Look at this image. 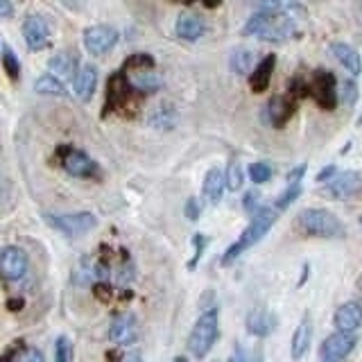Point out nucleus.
Wrapping results in <instances>:
<instances>
[{
    "label": "nucleus",
    "mask_w": 362,
    "mask_h": 362,
    "mask_svg": "<svg viewBox=\"0 0 362 362\" xmlns=\"http://www.w3.org/2000/svg\"><path fill=\"white\" fill-rule=\"evenodd\" d=\"M193 245H195V256L188 260V269H197V263H200V258H202V254H204V249H207V245H209V238L207 236H202V234H195L193 236Z\"/></svg>",
    "instance_id": "37"
},
{
    "label": "nucleus",
    "mask_w": 362,
    "mask_h": 362,
    "mask_svg": "<svg viewBox=\"0 0 362 362\" xmlns=\"http://www.w3.org/2000/svg\"><path fill=\"white\" fill-rule=\"evenodd\" d=\"M276 218H278V213H276L274 209H267V207H263V209H258L256 213H254L249 227L245 229L242 236L238 238V240H236L231 247H229V249H227L225 254H222V265L229 267L238 256H240V254H242L245 249H249V247L256 245V242L260 240V238H265L269 229L274 227Z\"/></svg>",
    "instance_id": "1"
},
{
    "label": "nucleus",
    "mask_w": 362,
    "mask_h": 362,
    "mask_svg": "<svg viewBox=\"0 0 362 362\" xmlns=\"http://www.w3.org/2000/svg\"><path fill=\"white\" fill-rule=\"evenodd\" d=\"M26 349H28V347H26V340H23V337H19V340H14V342L10 344V347H7L3 353H0V362H14Z\"/></svg>",
    "instance_id": "38"
},
{
    "label": "nucleus",
    "mask_w": 362,
    "mask_h": 362,
    "mask_svg": "<svg viewBox=\"0 0 362 362\" xmlns=\"http://www.w3.org/2000/svg\"><path fill=\"white\" fill-rule=\"evenodd\" d=\"M97 86V70L93 66H84L75 75V95L79 100H90Z\"/></svg>",
    "instance_id": "22"
},
{
    "label": "nucleus",
    "mask_w": 362,
    "mask_h": 362,
    "mask_svg": "<svg viewBox=\"0 0 362 362\" xmlns=\"http://www.w3.org/2000/svg\"><path fill=\"white\" fill-rule=\"evenodd\" d=\"M23 39H26V44L32 53H39L50 46V28H48L44 16L39 14L28 16L26 23H23Z\"/></svg>",
    "instance_id": "11"
},
{
    "label": "nucleus",
    "mask_w": 362,
    "mask_h": 362,
    "mask_svg": "<svg viewBox=\"0 0 362 362\" xmlns=\"http://www.w3.org/2000/svg\"><path fill=\"white\" fill-rule=\"evenodd\" d=\"M120 362H143V356H141V351H129L122 356Z\"/></svg>",
    "instance_id": "47"
},
{
    "label": "nucleus",
    "mask_w": 362,
    "mask_h": 362,
    "mask_svg": "<svg viewBox=\"0 0 362 362\" xmlns=\"http://www.w3.org/2000/svg\"><path fill=\"white\" fill-rule=\"evenodd\" d=\"M172 362H188V358H184V356H179V358H175Z\"/></svg>",
    "instance_id": "54"
},
{
    "label": "nucleus",
    "mask_w": 362,
    "mask_h": 362,
    "mask_svg": "<svg viewBox=\"0 0 362 362\" xmlns=\"http://www.w3.org/2000/svg\"><path fill=\"white\" fill-rule=\"evenodd\" d=\"M19 362H46V358L39 349H26L19 356Z\"/></svg>",
    "instance_id": "41"
},
{
    "label": "nucleus",
    "mask_w": 362,
    "mask_h": 362,
    "mask_svg": "<svg viewBox=\"0 0 362 362\" xmlns=\"http://www.w3.org/2000/svg\"><path fill=\"white\" fill-rule=\"evenodd\" d=\"M299 195H301V181H299V184H290V186H287V191L276 200V209H287Z\"/></svg>",
    "instance_id": "39"
},
{
    "label": "nucleus",
    "mask_w": 362,
    "mask_h": 362,
    "mask_svg": "<svg viewBox=\"0 0 362 362\" xmlns=\"http://www.w3.org/2000/svg\"><path fill=\"white\" fill-rule=\"evenodd\" d=\"M64 3L68 5V7H75V5H77V0H64Z\"/></svg>",
    "instance_id": "52"
},
{
    "label": "nucleus",
    "mask_w": 362,
    "mask_h": 362,
    "mask_svg": "<svg viewBox=\"0 0 362 362\" xmlns=\"http://www.w3.org/2000/svg\"><path fill=\"white\" fill-rule=\"evenodd\" d=\"M88 283H95V278H93V258L82 256L79 265L75 267V285L77 287H86Z\"/></svg>",
    "instance_id": "30"
},
{
    "label": "nucleus",
    "mask_w": 362,
    "mask_h": 362,
    "mask_svg": "<svg viewBox=\"0 0 362 362\" xmlns=\"http://www.w3.org/2000/svg\"><path fill=\"white\" fill-rule=\"evenodd\" d=\"M297 225L303 229V234L315 238H342L347 234L342 220L326 209H306L297 218Z\"/></svg>",
    "instance_id": "4"
},
{
    "label": "nucleus",
    "mask_w": 362,
    "mask_h": 362,
    "mask_svg": "<svg viewBox=\"0 0 362 362\" xmlns=\"http://www.w3.org/2000/svg\"><path fill=\"white\" fill-rule=\"evenodd\" d=\"M122 360V353L116 351V349H111V351H106V362H120Z\"/></svg>",
    "instance_id": "50"
},
{
    "label": "nucleus",
    "mask_w": 362,
    "mask_h": 362,
    "mask_svg": "<svg viewBox=\"0 0 362 362\" xmlns=\"http://www.w3.org/2000/svg\"><path fill=\"white\" fill-rule=\"evenodd\" d=\"M109 340L118 347H129L138 340V322L131 312H118V315L111 317Z\"/></svg>",
    "instance_id": "10"
},
{
    "label": "nucleus",
    "mask_w": 362,
    "mask_h": 362,
    "mask_svg": "<svg viewBox=\"0 0 362 362\" xmlns=\"http://www.w3.org/2000/svg\"><path fill=\"white\" fill-rule=\"evenodd\" d=\"M333 324L340 333H353L362 326V306L358 301H349L342 303L340 308L335 310L333 315Z\"/></svg>",
    "instance_id": "15"
},
{
    "label": "nucleus",
    "mask_w": 362,
    "mask_h": 362,
    "mask_svg": "<svg viewBox=\"0 0 362 362\" xmlns=\"http://www.w3.org/2000/svg\"><path fill=\"white\" fill-rule=\"evenodd\" d=\"M3 68H5V75L10 77L12 82L19 79V75H21V64H19V57L14 55L12 48H3Z\"/></svg>",
    "instance_id": "31"
},
{
    "label": "nucleus",
    "mask_w": 362,
    "mask_h": 362,
    "mask_svg": "<svg viewBox=\"0 0 362 362\" xmlns=\"http://www.w3.org/2000/svg\"><path fill=\"white\" fill-rule=\"evenodd\" d=\"M129 299H134V292H131V290H122L120 292V301H129Z\"/></svg>",
    "instance_id": "51"
},
{
    "label": "nucleus",
    "mask_w": 362,
    "mask_h": 362,
    "mask_svg": "<svg viewBox=\"0 0 362 362\" xmlns=\"http://www.w3.org/2000/svg\"><path fill=\"white\" fill-rule=\"evenodd\" d=\"M353 97H356V84H353V82H347V84H344V102H353Z\"/></svg>",
    "instance_id": "45"
},
{
    "label": "nucleus",
    "mask_w": 362,
    "mask_h": 362,
    "mask_svg": "<svg viewBox=\"0 0 362 362\" xmlns=\"http://www.w3.org/2000/svg\"><path fill=\"white\" fill-rule=\"evenodd\" d=\"M154 68V59L150 55H131L129 59L122 66V70H152Z\"/></svg>",
    "instance_id": "32"
},
{
    "label": "nucleus",
    "mask_w": 362,
    "mask_h": 362,
    "mask_svg": "<svg viewBox=\"0 0 362 362\" xmlns=\"http://www.w3.org/2000/svg\"><path fill=\"white\" fill-rule=\"evenodd\" d=\"M225 186H227V179L222 175L220 168H213L207 172V177H204V200L209 204H218L222 200V193H225Z\"/></svg>",
    "instance_id": "18"
},
{
    "label": "nucleus",
    "mask_w": 362,
    "mask_h": 362,
    "mask_svg": "<svg viewBox=\"0 0 362 362\" xmlns=\"http://www.w3.org/2000/svg\"><path fill=\"white\" fill-rule=\"evenodd\" d=\"M227 186H229V191H240L242 188V181H245V175H242V168H240V163L238 161H231V166H229L227 170Z\"/></svg>",
    "instance_id": "33"
},
{
    "label": "nucleus",
    "mask_w": 362,
    "mask_h": 362,
    "mask_svg": "<svg viewBox=\"0 0 362 362\" xmlns=\"http://www.w3.org/2000/svg\"><path fill=\"white\" fill-rule=\"evenodd\" d=\"M46 220L53 229L70 238L86 236L90 229H95L97 225L95 216H90V213H66V216H50V213H48Z\"/></svg>",
    "instance_id": "7"
},
{
    "label": "nucleus",
    "mask_w": 362,
    "mask_h": 362,
    "mask_svg": "<svg viewBox=\"0 0 362 362\" xmlns=\"http://www.w3.org/2000/svg\"><path fill=\"white\" fill-rule=\"evenodd\" d=\"M12 16H14L12 0H0V19H12Z\"/></svg>",
    "instance_id": "44"
},
{
    "label": "nucleus",
    "mask_w": 362,
    "mask_h": 362,
    "mask_svg": "<svg viewBox=\"0 0 362 362\" xmlns=\"http://www.w3.org/2000/svg\"><path fill=\"white\" fill-rule=\"evenodd\" d=\"M186 218L188 220H200V202L195 200V197H191V200L186 202Z\"/></svg>",
    "instance_id": "42"
},
{
    "label": "nucleus",
    "mask_w": 362,
    "mask_h": 362,
    "mask_svg": "<svg viewBox=\"0 0 362 362\" xmlns=\"http://www.w3.org/2000/svg\"><path fill=\"white\" fill-rule=\"evenodd\" d=\"M55 154L68 175L77 179H100V168H97V163L86 152L75 150L70 145H59Z\"/></svg>",
    "instance_id": "5"
},
{
    "label": "nucleus",
    "mask_w": 362,
    "mask_h": 362,
    "mask_svg": "<svg viewBox=\"0 0 362 362\" xmlns=\"http://www.w3.org/2000/svg\"><path fill=\"white\" fill-rule=\"evenodd\" d=\"M274 66H276V57L274 55H267L265 59H263L256 66V70H254L251 77H249V84H251L254 93H263V90L269 86V79H272V73H274Z\"/></svg>",
    "instance_id": "20"
},
{
    "label": "nucleus",
    "mask_w": 362,
    "mask_h": 362,
    "mask_svg": "<svg viewBox=\"0 0 362 362\" xmlns=\"http://www.w3.org/2000/svg\"><path fill=\"white\" fill-rule=\"evenodd\" d=\"M28 274V256L21 247H3L0 249V278L3 281H21Z\"/></svg>",
    "instance_id": "8"
},
{
    "label": "nucleus",
    "mask_w": 362,
    "mask_h": 362,
    "mask_svg": "<svg viewBox=\"0 0 362 362\" xmlns=\"http://www.w3.org/2000/svg\"><path fill=\"white\" fill-rule=\"evenodd\" d=\"M218 335H220V317H218V310L211 308V310H204L202 317L197 319L191 337H188V351L193 353L195 358H207L209 351L213 349V344L218 342Z\"/></svg>",
    "instance_id": "3"
},
{
    "label": "nucleus",
    "mask_w": 362,
    "mask_h": 362,
    "mask_svg": "<svg viewBox=\"0 0 362 362\" xmlns=\"http://www.w3.org/2000/svg\"><path fill=\"white\" fill-rule=\"evenodd\" d=\"M23 306H26V301H23V299H10V301H7V310H12V312L23 310Z\"/></svg>",
    "instance_id": "48"
},
{
    "label": "nucleus",
    "mask_w": 362,
    "mask_h": 362,
    "mask_svg": "<svg viewBox=\"0 0 362 362\" xmlns=\"http://www.w3.org/2000/svg\"><path fill=\"white\" fill-rule=\"evenodd\" d=\"M242 35L265 41H285L292 35V21L276 12H260L251 16L249 23L242 28Z\"/></svg>",
    "instance_id": "2"
},
{
    "label": "nucleus",
    "mask_w": 362,
    "mask_h": 362,
    "mask_svg": "<svg viewBox=\"0 0 362 362\" xmlns=\"http://www.w3.org/2000/svg\"><path fill=\"white\" fill-rule=\"evenodd\" d=\"M136 276V267H134V260H131L129 251L125 247H120V269H118V283L122 287H127Z\"/></svg>",
    "instance_id": "29"
},
{
    "label": "nucleus",
    "mask_w": 362,
    "mask_h": 362,
    "mask_svg": "<svg viewBox=\"0 0 362 362\" xmlns=\"http://www.w3.org/2000/svg\"><path fill=\"white\" fill-rule=\"evenodd\" d=\"M50 73L55 77L59 79H68V77H75L77 73V57L73 53H59L50 61Z\"/></svg>",
    "instance_id": "24"
},
{
    "label": "nucleus",
    "mask_w": 362,
    "mask_h": 362,
    "mask_svg": "<svg viewBox=\"0 0 362 362\" xmlns=\"http://www.w3.org/2000/svg\"><path fill=\"white\" fill-rule=\"evenodd\" d=\"M331 55L344 66V68H347V70L351 73L353 77L360 75V70H362L360 55H358L356 50H353L351 46H347V44H333V46H331Z\"/></svg>",
    "instance_id": "21"
},
{
    "label": "nucleus",
    "mask_w": 362,
    "mask_h": 362,
    "mask_svg": "<svg viewBox=\"0 0 362 362\" xmlns=\"http://www.w3.org/2000/svg\"><path fill=\"white\" fill-rule=\"evenodd\" d=\"M131 95H136V90L129 86V79L125 77V73L118 70L113 73L106 82V100H104V109L102 116H109L113 111L125 109L127 116H131Z\"/></svg>",
    "instance_id": "6"
},
{
    "label": "nucleus",
    "mask_w": 362,
    "mask_h": 362,
    "mask_svg": "<svg viewBox=\"0 0 362 362\" xmlns=\"http://www.w3.org/2000/svg\"><path fill=\"white\" fill-rule=\"evenodd\" d=\"M310 93L315 95V100L322 109L331 111L337 106V82L328 70L315 73V79L310 84Z\"/></svg>",
    "instance_id": "12"
},
{
    "label": "nucleus",
    "mask_w": 362,
    "mask_h": 362,
    "mask_svg": "<svg viewBox=\"0 0 362 362\" xmlns=\"http://www.w3.org/2000/svg\"><path fill=\"white\" fill-rule=\"evenodd\" d=\"M310 340H312V326H310V319L303 317V322L297 326L292 337V358L294 360H301L303 356L308 353L310 349Z\"/></svg>",
    "instance_id": "23"
},
{
    "label": "nucleus",
    "mask_w": 362,
    "mask_h": 362,
    "mask_svg": "<svg viewBox=\"0 0 362 362\" xmlns=\"http://www.w3.org/2000/svg\"><path fill=\"white\" fill-rule=\"evenodd\" d=\"M335 172H337V168H335V166H326V168H324V170L317 175V181H326V179H331V177L335 175Z\"/></svg>",
    "instance_id": "46"
},
{
    "label": "nucleus",
    "mask_w": 362,
    "mask_h": 362,
    "mask_svg": "<svg viewBox=\"0 0 362 362\" xmlns=\"http://www.w3.org/2000/svg\"><path fill=\"white\" fill-rule=\"evenodd\" d=\"M254 64V53L247 50V48H238V50L231 53V59H229V66L231 70L238 73V75H247Z\"/></svg>",
    "instance_id": "28"
},
{
    "label": "nucleus",
    "mask_w": 362,
    "mask_h": 362,
    "mask_svg": "<svg viewBox=\"0 0 362 362\" xmlns=\"http://www.w3.org/2000/svg\"><path fill=\"white\" fill-rule=\"evenodd\" d=\"M116 44H118V32L111 26H93L84 32V48L93 57L106 55L109 50H113Z\"/></svg>",
    "instance_id": "9"
},
{
    "label": "nucleus",
    "mask_w": 362,
    "mask_h": 362,
    "mask_svg": "<svg viewBox=\"0 0 362 362\" xmlns=\"http://www.w3.org/2000/svg\"><path fill=\"white\" fill-rule=\"evenodd\" d=\"M258 191H249L245 195V200H242V207H245V211L247 213H256L258 211Z\"/></svg>",
    "instance_id": "40"
},
{
    "label": "nucleus",
    "mask_w": 362,
    "mask_h": 362,
    "mask_svg": "<svg viewBox=\"0 0 362 362\" xmlns=\"http://www.w3.org/2000/svg\"><path fill=\"white\" fill-rule=\"evenodd\" d=\"M204 35V23L197 14L184 12L177 19V37L186 41H197Z\"/></svg>",
    "instance_id": "19"
},
{
    "label": "nucleus",
    "mask_w": 362,
    "mask_h": 362,
    "mask_svg": "<svg viewBox=\"0 0 362 362\" xmlns=\"http://www.w3.org/2000/svg\"><path fill=\"white\" fill-rule=\"evenodd\" d=\"M358 184H360V177L353 175V172H342V175H337L331 186L326 188V193L335 197V200H347L353 193L358 191Z\"/></svg>",
    "instance_id": "17"
},
{
    "label": "nucleus",
    "mask_w": 362,
    "mask_h": 362,
    "mask_svg": "<svg viewBox=\"0 0 362 362\" xmlns=\"http://www.w3.org/2000/svg\"><path fill=\"white\" fill-rule=\"evenodd\" d=\"M306 163H301V166H297L294 168L290 175H287V184H299V181L303 179V175H306Z\"/></svg>",
    "instance_id": "43"
},
{
    "label": "nucleus",
    "mask_w": 362,
    "mask_h": 362,
    "mask_svg": "<svg viewBox=\"0 0 362 362\" xmlns=\"http://www.w3.org/2000/svg\"><path fill=\"white\" fill-rule=\"evenodd\" d=\"M276 328V317L267 308H254L247 315V331L256 337H267Z\"/></svg>",
    "instance_id": "16"
},
{
    "label": "nucleus",
    "mask_w": 362,
    "mask_h": 362,
    "mask_svg": "<svg viewBox=\"0 0 362 362\" xmlns=\"http://www.w3.org/2000/svg\"><path fill=\"white\" fill-rule=\"evenodd\" d=\"M35 90L41 95H66V86L61 84L59 77H55L53 73H48V75H41L37 82H35Z\"/></svg>",
    "instance_id": "26"
},
{
    "label": "nucleus",
    "mask_w": 362,
    "mask_h": 362,
    "mask_svg": "<svg viewBox=\"0 0 362 362\" xmlns=\"http://www.w3.org/2000/svg\"><path fill=\"white\" fill-rule=\"evenodd\" d=\"M93 297L100 303H111L113 301V285L109 281H95L93 283Z\"/></svg>",
    "instance_id": "36"
},
{
    "label": "nucleus",
    "mask_w": 362,
    "mask_h": 362,
    "mask_svg": "<svg viewBox=\"0 0 362 362\" xmlns=\"http://www.w3.org/2000/svg\"><path fill=\"white\" fill-rule=\"evenodd\" d=\"M131 73H134V77L129 79V86L134 88L138 95L154 93V90L161 88V79L156 77V75H152L150 70H131Z\"/></svg>",
    "instance_id": "25"
},
{
    "label": "nucleus",
    "mask_w": 362,
    "mask_h": 362,
    "mask_svg": "<svg viewBox=\"0 0 362 362\" xmlns=\"http://www.w3.org/2000/svg\"><path fill=\"white\" fill-rule=\"evenodd\" d=\"M175 122H177V113L170 104H161L159 109H154L152 118H150V125L156 129H163V131L175 127Z\"/></svg>",
    "instance_id": "27"
},
{
    "label": "nucleus",
    "mask_w": 362,
    "mask_h": 362,
    "mask_svg": "<svg viewBox=\"0 0 362 362\" xmlns=\"http://www.w3.org/2000/svg\"><path fill=\"white\" fill-rule=\"evenodd\" d=\"M294 109H297V97L292 93H278L267 104V118L274 127H283L287 120L292 118Z\"/></svg>",
    "instance_id": "13"
},
{
    "label": "nucleus",
    "mask_w": 362,
    "mask_h": 362,
    "mask_svg": "<svg viewBox=\"0 0 362 362\" xmlns=\"http://www.w3.org/2000/svg\"><path fill=\"white\" fill-rule=\"evenodd\" d=\"M249 179L254 184H265L272 179V168L267 163H251L249 166Z\"/></svg>",
    "instance_id": "35"
},
{
    "label": "nucleus",
    "mask_w": 362,
    "mask_h": 362,
    "mask_svg": "<svg viewBox=\"0 0 362 362\" xmlns=\"http://www.w3.org/2000/svg\"><path fill=\"white\" fill-rule=\"evenodd\" d=\"M263 5H265V12H276L283 5V0H263Z\"/></svg>",
    "instance_id": "49"
},
{
    "label": "nucleus",
    "mask_w": 362,
    "mask_h": 362,
    "mask_svg": "<svg viewBox=\"0 0 362 362\" xmlns=\"http://www.w3.org/2000/svg\"><path fill=\"white\" fill-rule=\"evenodd\" d=\"M353 349H356V335L337 331V333L328 335L326 340H324V344H322V358L344 360Z\"/></svg>",
    "instance_id": "14"
},
{
    "label": "nucleus",
    "mask_w": 362,
    "mask_h": 362,
    "mask_svg": "<svg viewBox=\"0 0 362 362\" xmlns=\"http://www.w3.org/2000/svg\"><path fill=\"white\" fill-rule=\"evenodd\" d=\"M55 362H73V344L68 337H59L55 344Z\"/></svg>",
    "instance_id": "34"
},
{
    "label": "nucleus",
    "mask_w": 362,
    "mask_h": 362,
    "mask_svg": "<svg viewBox=\"0 0 362 362\" xmlns=\"http://www.w3.org/2000/svg\"><path fill=\"white\" fill-rule=\"evenodd\" d=\"M322 362H344V360H335V358H322Z\"/></svg>",
    "instance_id": "53"
}]
</instances>
